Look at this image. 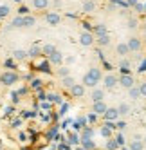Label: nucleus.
<instances>
[{"label":"nucleus","instance_id":"f257e3e1","mask_svg":"<svg viewBox=\"0 0 146 150\" xmlns=\"http://www.w3.org/2000/svg\"><path fill=\"white\" fill-rule=\"evenodd\" d=\"M18 81V74L15 71H6L2 76H0V83L6 85V87H11V85H15Z\"/></svg>","mask_w":146,"mask_h":150},{"label":"nucleus","instance_id":"f03ea898","mask_svg":"<svg viewBox=\"0 0 146 150\" xmlns=\"http://www.w3.org/2000/svg\"><path fill=\"white\" fill-rule=\"evenodd\" d=\"M103 85H105V89H114V87H117V85H119V78L116 76V74L108 72V74L103 76Z\"/></svg>","mask_w":146,"mask_h":150},{"label":"nucleus","instance_id":"7ed1b4c3","mask_svg":"<svg viewBox=\"0 0 146 150\" xmlns=\"http://www.w3.org/2000/svg\"><path fill=\"white\" fill-rule=\"evenodd\" d=\"M126 45H128L130 52H139L142 49V40L139 36H130L128 42H126Z\"/></svg>","mask_w":146,"mask_h":150},{"label":"nucleus","instance_id":"20e7f679","mask_svg":"<svg viewBox=\"0 0 146 150\" xmlns=\"http://www.w3.org/2000/svg\"><path fill=\"white\" fill-rule=\"evenodd\" d=\"M79 44L83 47H90L96 44V36H94V33H88V31H85V33L79 35Z\"/></svg>","mask_w":146,"mask_h":150},{"label":"nucleus","instance_id":"39448f33","mask_svg":"<svg viewBox=\"0 0 146 150\" xmlns=\"http://www.w3.org/2000/svg\"><path fill=\"white\" fill-rule=\"evenodd\" d=\"M119 85H121L123 89H128L130 91L135 85V80H133L132 74H121V76H119Z\"/></svg>","mask_w":146,"mask_h":150},{"label":"nucleus","instance_id":"423d86ee","mask_svg":"<svg viewBox=\"0 0 146 150\" xmlns=\"http://www.w3.org/2000/svg\"><path fill=\"white\" fill-rule=\"evenodd\" d=\"M103 117H105V121L112 123V121H116L117 117H119V112H117V107H108L107 112L103 114Z\"/></svg>","mask_w":146,"mask_h":150},{"label":"nucleus","instance_id":"0eeeda50","mask_svg":"<svg viewBox=\"0 0 146 150\" xmlns=\"http://www.w3.org/2000/svg\"><path fill=\"white\" fill-rule=\"evenodd\" d=\"M128 148L130 150H144V143H142V137L139 134H135L133 139L128 143Z\"/></svg>","mask_w":146,"mask_h":150},{"label":"nucleus","instance_id":"6e6552de","mask_svg":"<svg viewBox=\"0 0 146 150\" xmlns=\"http://www.w3.org/2000/svg\"><path fill=\"white\" fill-rule=\"evenodd\" d=\"M81 85H83L85 89H87V87H88V89H96V87H98V81L94 80L88 72H85V74H83V80H81Z\"/></svg>","mask_w":146,"mask_h":150},{"label":"nucleus","instance_id":"1a4fd4ad","mask_svg":"<svg viewBox=\"0 0 146 150\" xmlns=\"http://www.w3.org/2000/svg\"><path fill=\"white\" fill-rule=\"evenodd\" d=\"M45 22H47L49 25H60L61 16H60L58 13H54V11H49V13L45 15Z\"/></svg>","mask_w":146,"mask_h":150},{"label":"nucleus","instance_id":"9d476101","mask_svg":"<svg viewBox=\"0 0 146 150\" xmlns=\"http://www.w3.org/2000/svg\"><path fill=\"white\" fill-rule=\"evenodd\" d=\"M90 100H92V103H98V101H105V91L103 89H92V92H90Z\"/></svg>","mask_w":146,"mask_h":150},{"label":"nucleus","instance_id":"9b49d317","mask_svg":"<svg viewBox=\"0 0 146 150\" xmlns=\"http://www.w3.org/2000/svg\"><path fill=\"white\" fill-rule=\"evenodd\" d=\"M107 109H108V105L105 103V101H98V103H92V112L96 114V116H103L107 112Z\"/></svg>","mask_w":146,"mask_h":150},{"label":"nucleus","instance_id":"f8f14e48","mask_svg":"<svg viewBox=\"0 0 146 150\" xmlns=\"http://www.w3.org/2000/svg\"><path fill=\"white\" fill-rule=\"evenodd\" d=\"M69 92H70V96H72V98L79 100V98H83V96H85V87H83L81 83H76V85H74V87H72Z\"/></svg>","mask_w":146,"mask_h":150},{"label":"nucleus","instance_id":"ddd939ff","mask_svg":"<svg viewBox=\"0 0 146 150\" xmlns=\"http://www.w3.org/2000/svg\"><path fill=\"white\" fill-rule=\"evenodd\" d=\"M49 63H51V65H61V63H63V52H60L56 49L53 54L49 56Z\"/></svg>","mask_w":146,"mask_h":150},{"label":"nucleus","instance_id":"4468645a","mask_svg":"<svg viewBox=\"0 0 146 150\" xmlns=\"http://www.w3.org/2000/svg\"><path fill=\"white\" fill-rule=\"evenodd\" d=\"M116 54H117L119 58H124V56L130 54V49H128V45H126V42H121V44L116 45Z\"/></svg>","mask_w":146,"mask_h":150},{"label":"nucleus","instance_id":"2eb2a0df","mask_svg":"<svg viewBox=\"0 0 146 150\" xmlns=\"http://www.w3.org/2000/svg\"><path fill=\"white\" fill-rule=\"evenodd\" d=\"M49 0H31V6H33V9H36V11H45V9L49 7Z\"/></svg>","mask_w":146,"mask_h":150},{"label":"nucleus","instance_id":"dca6fc26","mask_svg":"<svg viewBox=\"0 0 146 150\" xmlns=\"http://www.w3.org/2000/svg\"><path fill=\"white\" fill-rule=\"evenodd\" d=\"M88 74H90V76L96 80L98 83H99V81H103V76H105V74L101 72V69H99V67H90V69H88Z\"/></svg>","mask_w":146,"mask_h":150},{"label":"nucleus","instance_id":"f3484780","mask_svg":"<svg viewBox=\"0 0 146 150\" xmlns=\"http://www.w3.org/2000/svg\"><path fill=\"white\" fill-rule=\"evenodd\" d=\"M105 35H108L107 33V25L105 24H96V27H94V36H105Z\"/></svg>","mask_w":146,"mask_h":150},{"label":"nucleus","instance_id":"a211bd4d","mask_svg":"<svg viewBox=\"0 0 146 150\" xmlns=\"http://www.w3.org/2000/svg\"><path fill=\"white\" fill-rule=\"evenodd\" d=\"M78 81L74 80V78H72V76H67V78H61V85H63V89H72V87H74V85H76Z\"/></svg>","mask_w":146,"mask_h":150},{"label":"nucleus","instance_id":"6ab92c4d","mask_svg":"<svg viewBox=\"0 0 146 150\" xmlns=\"http://www.w3.org/2000/svg\"><path fill=\"white\" fill-rule=\"evenodd\" d=\"M117 112H119V117H124L130 114V105L128 103H119L117 105Z\"/></svg>","mask_w":146,"mask_h":150},{"label":"nucleus","instance_id":"aec40b11","mask_svg":"<svg viewBox=\"0 0 146 150\" xmlns=\"http://www.w3.org/2000/svg\"><path fill=\"white\" fill-rule=\"evenodd\" d=\"M79 137H81V139H92V137H94V128H92V127H85V128H81Z\"/></svg>","mask_w":146,"mask_h":150},{"label":"nucleus","instance_id":"412c9836","mask_svg":"<svg viewBox=\"0 0 146 150\" xmlns=\"http://www.w3.org/2000/svg\"><path fill=\"white\" fill-rule=\"evenodd\" d=\"M40 54H41V47H38V45H31L27 51V58H36Z\"/></svg>","mask_w":146,"mask_h":150},{"label":"nucleus","instance_id":"4be33fe9","mask_svg":"<svg viewBox=\"0 0 146 150\" xmlns=\"http://www.w3.org/2000/svg\"><path fill=\"white\" fill-rule=\"evenodd\" d=\"M13 58L18 60V62H24V60L27 58V51H24V49H16V51L13 52Z\"/></svg>","mask_w":146,"mask_h":150},{"label":"nucleus","instance_id":"5701e85b","mask_svg":"<svg viewBox=\"0 0 146 150\" xmlns=\"http://www.w3.org/2000/svg\"><path fill=\"white\" fill-rule=\"evenodd\" d=\"M94 9H96V2H94V0H85V2H83V11L85 13H92Z\"/></svg>","mask_w":146,"mask_h":150},{"label":"nucleus","instance_id":"b1692460","mask_svg":"<svg viewBox=\"0 0 146 150\" xmlns=\"http://www.w3.org/2000/svg\"><path fill=\"white\" fill-rule=\"evenodd\" d=\"M128 96L132 100H139L141 98V91H139V85H133V87L128 91Z\"/></svg>","mask_w":146,"mask_h":150},{"label":"nucleus","instance_id":"393cba45","mask_svg":"<svg viewBox=\"0 0 146 150\" xmlns=\"http://www.w3.org/2000/svg\"><path fill=\"white\" fill-rule=\"evenodd\" d=\"M49 100L53 101V103H56V105H61V103H63V98H61L60 92H51V94H49Z\"/></svg>","mask_w":146,"mask_h":150},{"label":"nucleus","instance_id":"a878e982","mask_svg":"<svg viewBox=\"0 0 146 150\" xmlns=\"http://www.w3.org/2000/svg\"><path fill=\"white\" fill-rule=\"evenodd\" d=\"M11 27H15V29H22L24 27V16H15L13 18V22H11Z\"/></svg>","mask_w":146,"mask_h":150},{"label":"nucleus","instance_id":"bb28decb","mask_svg":"<svg viewBox=\"0 0 146 150\" xmlns=\"http://www.w3.org/2000/svg\"><path fill=\"white\" fill-rule=\"evenodd\" d=\"M54 51H56V47H54L53 44H47V45H44V47H41V54H45V56L49 58V56L53 54Z\"/></svg>","mask_w":146,"mask_h":150},{"label":"nucleus","instance_id":"cd10ccee","mask_svg":"<svg viewBox=\"0 0 146 150\" xmlns=\"http://www.w3.org/2000/svg\"><path fill=\"white\" fill-rule=\"evenodd\" d=\"M81 146L85 150H96V143L92 139H81Z\"/></svg>","mask_w":146,"mask_h":150},{"label":"nucleus","instance_id":"c85d7f7f","mask_svg":"<svg viewBox=\"0 0 146 150\" xmlns=\"http://www.w3.org/2000/svg\"><path fill=\"white\" fill-rule=\"evenodd\" d=\"M34 24H36V18L34 16H31V15L24 16V27H34Z\"/></svg>","mask_w":146,"mask_h":150},{"label":"nucleus","instance_id":"c756f323","mask_svg":"<svg viewBox=\"0 0 146 150\" xmlns=\"http://www.w3.org/2000/svg\"><path fill=\"white\" fill-rule=\"evenodd\" d=\"M96 42H98V45L107 47V45H110V36H108V35H105V36H98Z\"/></svg>","mask_w":146,"mask_h":150},{"label":"nucleus","instance_id":"7c9ffc66","mask_svg":"<svg viewBox=\"0 0 146 150\" xmlns=\"http://www.w3.org/2000/svg\"><path fill=\"white\" fill-rule=\"evenodd\" d=\"M101 136L105 137V139H110V137H112V125H105V127H101Z\"/></svg>","mask_w":146,"mask_h":150},{"label":"nucleus","instance_id":"2f4dec72","mask_svg":"<svg viewBox=\"0 0 146 150\" xmlns=\"http://www.w3.org/2000/svg\"><path fill=\"white\" fill-rule=\"evenodd\" d=\"M58 76H60V78H67V76H70V69L65 67V65H60V67H58Z\"/></svg>","mask_w":146,"mask_h":150},{"label":"nucleus","instance_id":"473e14b6","mask_svg":"<svg viewBox=\"0 0 146 150\" xmlns=\"http://www.w3.org/2000/svg\"><path fill=\"white\" fill-rule=\"evenodd\" d=\"M9 15H11V7H9V6H0V20L7 18Z\"/></svg>","mask_w":146,"mask_h":150},{"label":"nucleus","instance_id":"72a5a7b5","mask_svg":"<svg viewBox=\"0 0 146 150\" xmlns=\"http://www.w3.org/2000/svg\"><path fill=\"white\" fill-rule=\"evenodd\" d=\"M107 150H117L119 148V145L116 143V139H114V137H110V139H107Z\"/></svg>","mask_w":146,"mask_h":150},{"label":"nucleus","instance_id":"f704fd0d","mask_svg":"<svg viewBox=\"0 0 146 150\" xmlns=\"http://www.w3.org/2000/svg\"><path fill=\"white\" fill-rule=\"evenodd\" d=\"M119 67H121L123 74H128V67H130V62H128V60H121V63H119Z\"/></svg>","mask_w":146,"mask_h":150},{"label":"nucleus","instance_id":"c9c22d12","mask_svg":"<svg viewBox=\"0 0 146 150\" xmlns=\"http://www.w3.org/2000/svg\"><path fill=\"white\" fill-rule=\"evenodd\" d=\"M69 143H70V145H81V137L76 136V134H72V136L69 137Z\"/></svg>","mask_w":146,"mask_h":150},{"label":"nucleus","instance_id":"e433bc0d","mask_svg":"<svg viewBox=\"0 0 146 150\" xmlns=\"http://www.w3.org/2000/svg\"><path fill=\"white\" fill-rule=\"evenodd\" d=\"M114 139H116V143L119 145V146H124V136L119 132V134H116V136H114Z\"/></svg>","mask_w":146,"mask_h":150},{"label":"nucleus","instance_id":"4c0bfd02","mask_svg":"<svg viewBox=\"0 0 146 150\" xmlns=\"http://www.w3.org/2000/svg\"><path fill=\"white\" fill-rule=\"evenodd\" d=\"M139 22H137V18H130L128 20V29H137Z\"/></svg>","mask_w":146,"mask_h":150},{"label":"nucleus","instance_id":"58836bf2","mask_svg":"<svg viewBox=\"0 0 146 150\" xmlns=\"http://www.w3.org/2000/svg\"><path fill=\"white\" fill-rule=\"evenodd\" d=\"M139 91H141V98H146V81L139 83Z\"/></svg>","mask_w":146,"mask_h":150},{"label":"nucleus","instance_id":"ea45409f","mask_svg":"<svg viewBox=\"0 0 146 150\" xmlns=\"http://www.w3.org/2000/svg\"><path fill=\"white\" fill-rule=\"evenodd\" d=\"M31 87H33V89H40V87H41V83H40V80H34L33 83H31Z\"/></svg>","mask_w":146,"mask_h":150},{"label":"nucleus","instance_id":"a19ab883","mask_svg":"<svg viewBox=\"0 0 146 150\" xmlns=\"http://www.w3.org/2000/svg\"><path fill=\"white\" fill-rule=\"evenodd\" d=\"M117 128H119V130H124V128H126V123H124V121H119V123H117Z\"/></svg>","mask_w":146,"mask_h":150},{"label":"nucleus","instance_id":"79ce46f5","mask_svg":"<svg viewBox=\"0 0 146 150\" xmlns=\"http://www.w3.org/2000/svg\"><path fill=\"white\" fill-rule=\"evenodd\" d=\"M18 141H22V143H24V141H27V139H25V134H24V132H20V134H18Z\"/></svg>","mask_w":146,"mask_h":150},{"label":"nucleus","instance_id":"37998d69","mask_svg":"<svg viewBox=\"0 0 146 150\" xmlns=\"http://www.w3.org/2000/svg\"><path fill=\"white\" fill-rule=\"evenodd\" d=\"M67 109H69V105H67V103H63V105H61V110H60V114H65V112H67Z\"/></svg>","mask_w":146,"mask_h":150},{"label":"nucleus","instance_id":"c03bdc74","mask_svg":"<svg viewBox=\"0 0 146 150\" xmlns=\"http://www.w3.org/2000/svg\"><path fill=\"white\" fill-rule=\"evenodd\" d=\"M53 6H54V7H60V6H61V2H60V0H54Z\"/></svg>","mask_w":146,"mask_h":150},{"label":"nucleus","instance_id":"a18cd8bd","mask_svg":"<svg viewBox=\"0 0 146 150\" xmlns=\"http://www.w3.org/2000/svg\"><path fill=\"white\" fill-rule=\"evenodd\" d=\"M88 120H90V121H96V114H94V112H92V114L88 116Z\"/></svg>","mask_w":146,"mask_h":150},{"label":"nucleus","instance_id":"49530a36","mask_svg":"<svg viewBox=\"0 0 146 150\" xmlns=\"http://www.w3.org/2000/svg\"><path fill=\"white\" fill-rule=\"evenodd\" d=\"M139 69H141V71H146V60H144V62H142V65H141V67H139Z\"/></svg>","mask_w":146,"mask_h":150},{"label":"nucleus","instance_id":"de8ad7c7","mask_svg":"<svg viewBox=\"0 0 146 150\" xmlns=\"http://www.w3.org/2000/svg\"><path fill=\"white\" fill-rule=\"evenodd\" d=\"M142 143H144V146H146V136H144V137H142Z\"/></svg>","mask_w":146,"mask_h":150},{"label":"nucleus","instance_id":"09e8293b","mask_svg":"<svg viewBox=\"0 0 146 150\" xmlns=\"http://www.w3.org/2000/svg\"><path fill=\"white\" fill-rule=\"evenodd\" d=\"M142 11H146V4H142Z\"/></svg>","mask_w":146,"mask_h":150},{"label":"nucleus","instance_id":"8fccbe9b","mask_svg":"<svg viewBox=\"0 0 146 150\" xmlns=\"http://www.w3.org/2000/svg\"><path fill=\"white\" fill-rule=\"evenodd\" d=\"M76 150H85V148H83V146H78V148H76Z\"/></svg>","mask_w":146,"mask_h":150},{"label":"nucleus","instance_id":"3c124183","mask_svg":"<svg viewBox=\"0 0 146 150\" xmlns=\"http://www.w3.org/2000/svg\"><path fill=\"white\" fill-rule=\"evenodd\" d=\"M123 150H130V148H128V146H123Z\"/></svg>","mask_w":146,"mask_h":150},{"label":"nucleus","instance_id":"603ef678","mask_svg":"<svg viewBox=\"0 0 146 150\" xmlns=\"http://www.w3.org/2000/svg\"><path fill=\"white\" fill-rule=\"evenodd\" d=\"M144 31H146V18H144Z\"/></svg>","mask_w":146,"mask_h":150},{"label":"nucleus","instance_id":"864d4df0","mask_svg":"<svg viewBox=\"0 0 146 150\" xmlns=\"http://www.w3.org/2000/svg\"><path fill=\"white\" fill-rule=\"evenodd\" d=\"M16 2H20V0H16Z\"/></svg>","mask_w":146,"mask_h":150},{"label":"nucleus","instance_id":"5fc2aeb1","mask_svg":"<svg viewBox=\"0 0 146 150\" xmlns=\"http://www.w3.org/2000/svg\"><path fill=\"white\" fill-rule=\"evenodd\" d=\"M0 150H2V148H0Z\"/></svg>","mask_w":146,"mask_h":150}]
</instances>
